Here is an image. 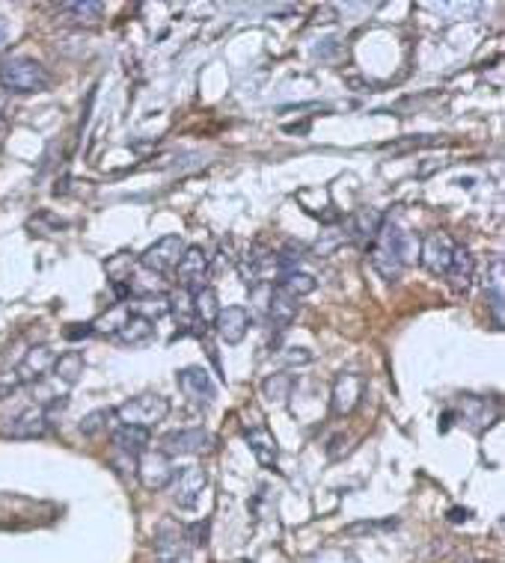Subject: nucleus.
<instances>
[{
  "instance_id": "obj_35",
  "label": "nucleus",
  "mask_w": 505,
  "mask_h": 563,
  "mask_svg": "<svg viewBox=\"0 0 505 563\" xmlns=\"http://www.w3.org/2000/svg\"><path fill=\"white\" fill-rule=\"evenodd\" d=\"M18 386H22V380H18V374H15V371H9L6 377H0V401L13 395Z\"/></svg>"
},
{
  "instance_id": "obj_37",
  "label": "nucleus",
  "mask_w": 505,
  "mask_h": 563,
  "mask_svg": "<svg viewBox=\"0 0 505 563\" xmlns=\"http://www.w3.org/2000/svg\"><path fill=\"white\" fill-rule=\"evenodd\" d=\"M87 335H93V323H75V330H66V338L69 341H78V338H87Z\"/></svg>"
},
{
  "instance_id": "obj_13",
  "label": "nucleus",
  "mask_w": 505,
  "mask_h": 563,
  "mask_svg": "<svg viewBox=\"0 0 505 563\" xmlns=\"http://www.w3.org/2000/svg\"><path fill=\"white\" fill-rule=\"evenodd\" d=\"M48 433V413L42 406H27L4 427L6 439H42Z\"/></svg>"
},
{
  "instance_id": "obj_36",
  "label": "nucleus",
  "mask_w": 505,
  "mask_h": 563,
  "mask_svg": "<svg viewBox=\"0 0 505 563\" xmlns=\"http://www.w3.org/2000/svg\"><path fill=\"white\" fill-rule=\"evenodd\" d=\"M286 359L291 365H307V362H312V353L303 350V347H291V353H286Z\"/></svg>"
},
{
  "instance_id": "obj_17",
  "label": "nucleus",
  "mask_w": 505,
  "mask_h": 563,
  "mask_svg": "<svg viewBox=\"0 0 505 563\" xmlns=\"http://www.w3.org/2000/svg\"><path fill=\"white\" fill-rule=\"evenodd\" d=\"M265 309H268V323L282 332V330H289V326L295 323V317L300 312V300H295V296L286 294L282 288H277V291L271 288Z\"/></svg>"
},
{
  "instance_id": "obj_25",
  "label": "nucleus",
  "mask_w": 505,
  "mask_h": 563,
  "mask_svg": "<svg viewBox=\"0 0 505 563\" xmlns=\"http://www.w3.org/2000/svg\"><path fill=\"white\" fill-rule=\"evenodd\" d=\"M217 312H220L217 291L211 288V285H206V288L194 294V317H197V326H202V332H206L208 326L215 323Z\"/></svg>"
},
{
  "instance_id": "obj_11",
  "label": "nucleus",
  "mask_w": 505,
  "mask_h": 563,
  "mask_svg": "<svg viewBox=\"0 0 505 563\" xmlns=\"http://www.w3.org/2000/svg\"><path fill=\"white\" fill-rule=\"evenodd\" d=\"M215 332L220 335V341L224 344H241L247 338V330H250V312L244 305H226V309H220L217 317H215Z\"/></svg>"
},
{
  "instance_id": "obj_40",
  "label": "nucleus",
  "mask_w": 505,
  "mask_h": 563,
  "mask_svg": "<svg viewBox=\"0 0 505 563\" xmlns=\"http://www.w3.org/2000/svg\"><path fill=\"white\" fill-rule=\"evenodd\" d=\"M0 42H4V22H0Z\"/></svg>"
},
{
  "instance_id": "obj_3",
  "label": "nucleus",
  "mask_w": 505,
  "mask_h": 563,
  "mask_svg": "<svg viewBox=\"0 0 505 563\" xmlns=\"http://www.w3.org/2000/svg\"><path fill=\"white\" fill-rule=\"evenodd\" d=\"M114 415L119 418L123 424H131V427H146L152 430L155 424H161L164 418L170 415V401L164 395H137V397H131V401L125 404H119L114 409Z\"/></svg>"
},
{
  "instance_id": "obj_4",
  "label": "nucleus",
  "mask_w": 505,
  "mask_h": 563,
  "mask_svg": "<svg viewBox=\"0 0 505 563\" xmlns=\"http://www.w3.org/2000/svg\"><path fill=\"white\" fill-rule=\"evenodd\" d=\"M185 250L188 247H185V241H181V234H164V238H158L143 255H140V268L158 276L173 273Z\"/></svg>"
},
{
  "instance_id": "obj_2",
  "label": "nucleus",
  "mask_w": 505,
  "mask_h": 563,
  "mask_svg": "<svg viewBox=\"0 0 505 563\" xmlns=\"http://www.w3.org/2000/svg\"><path fill=\"white\" fill-rule=\"evenodd\" d=\"M50 84L48 68L33 57H13L0 66V86L15 95H30V92H42Z\"/></svg>"
},
{
  "instance_id": "obj_34",
  "label": "nucleus",
  "mask_w": 505,
  "mask_h": 563,
  "mask_svg": "<svg viewBox=\"0 0 505 563\" xmlns=\"http://www.w3.org/2000/svg\"><path fill=\"white\" fill-rule=\"evenodd\" d=\"M348 238H345V232H339V234H333V232H327V241H318L316 243V252L318 255H330L333 250L339 247V243H345Z\"/></svg>"
},
{
  "instance_id": "obj_10",
  "label": "nucleus",
  "mask_w": 505,
  "mask_h": 563,
  "mask_svg": "<svg viewBox=\"0 0 505 563\" xmlns=\"http://www.w3.org/2000/svg\"><path fill=\"white\" fill-rule=\"evenodd\" d=\"M211 436L206 427H185V430H173V433H167L161 439V450H164L167 457H194V454H202V450L208 448Z\"/></svg>"
},
{
  "instance_id": "obj_24",
  "label": "nucleus",
  "mask_w": 505,
  "mask_h": 563,
  "mask_svg": "<svg viewBox=\"0 0 505 563\" xmlns=\"http://www.w3.org/2000/svg\"><path fill=\"white\" fill-rule=\"evenodd\" d=\"M295 386H298L295 374L277 371V374L265 377V383H262V395H265L271 404H286L291 397V392H295Z\"/></svg>"
},
{
  "instance_id": "obj_33",
  "label": "nucleus",
  "mask_w": 505,
  "mask_h": 563,
  "mask_svg": "<svg viewBox=\"0 0 505 563\" xmlns=\"http://www.w3.org/2000/svg\"><path fill=\"white\" fill-rule=\"evenodd\" d=\"M312 563H360L354 555H348V551H339V549H325L318 551L316 558H312Z\"/></svg>"
},
{
  "instance_id": "obj_9",
  "label": "nucleus",
  "mask_w": 505,
  "mask_h": 563,
  "mask_svg": "<svg viewBox=\"0 0 505 563\" xmlns=\"http://www.w3.org/2000/svg\"><path fill=\"white\" fill-rule=\"evenodd\" d=\"M360 401H363V377L354 374V371L339 374L336 380H333V388H330L333 415H339V418L351 415L354 409L360 406Z\"/></svg>"
},
{
  "instance_id": "obj_15",
  "label": "nucleus",
  "mask_w": 505,
  "mask_h": 563,
  "mask_svg": "<svg viewBox=\"0 0 505 563\" xmlns=\"http://www.w3.org/2000/svg\"><path fill=\"white\" fill-rule=\"evenodd\" d=\"M155 555L158 563H190V546L173 525H161L155 534Z\"/></svg>"
},
{
  "instance_id": "obj_18",
  "label": "nucleus",
  "mask_w": 505,
  "mask_h": 563,
  "mask_svg": "<svg viewBox=\"0 0 505 563\" xmlns=\"http://www.w3.org/2000/svg\"><path fill=\"white\" fill-rule=\"evenodd\" d=\"M446 279L449 285L458 294H467L473 279H476V259H473V252L467 247H454V255H452V264L446 270Z\"/></svg>"
},
{
  "instance_id": "obj_30",
  "label": "nucleus",
  "mask_w": 505,
  "mask_h": 563,
  "mask_svg": "<svg viewBox=\"0 0 505 563\" xmlns=\"http://www.w3.org/2000/svg\"><path fill=\"white\" fill-rule=\"evenodd\" d=\"M63 13H72L78 18H87V22H93L101 13H105V4L101 0H84V4H63Z\"/></svg>"
},
{
  "instance_id": "obj_1",
  "label": "nucleus",
  "mask_w": 505,
  "mask_h": 563,
  "mask_svg": "<svg viewBox=\"0 0 505 563\" xmlns=\"http://www.w3.org/2000/svg\"><path fill=\"white\" fill-rule=\"evenodd\" d=\"M417 252H419V241L413 238L410 232L383 222L381 234L372 241L369 261H372V270H375L383 282H399L404 268L417 259Z\"/></svg>"
},
{
  "instance_id": "obj_31",
  "label": "nucleus",
  "mask_w": 505,
  "mask_h": 563,
  "mask_svg": "<svg viewBox=\"0 0 505 563\" xmlns=\"http://www.w3.org/2000/svg\"><path fill=\"white\" fill-rule=\"evenodd\" d=\"M399 519H383V522H354V525L345 528L348 537H357V534H375V531H387V528H396Z\"/></svg>"
},
{
  "instance_id": "obj_29",
  "label": "nucleus",
  "mask_w": 505,
  "mask_h": 563,
  "mask_svg": "<svg viewBox=\"0 0 505 563\" xmlns=\"http://www.w3.org/2000/svg\"><path fill=\"white\" fill-rule=\"evenodd\" d=\"M208 531H211V522L202 519V522H194V525L181 528V537H185V542L190 549H199V546H206L208 542Z\"/></svg>"
},
{
  "instance_id": "obj_38",
  "label": "nucleus",
  "mask_w": 505,
  "mask_h": 563,
  "mask_svg": "<svg viewBox=\"0 0 505 563\" xmlns=\"http://www.w3.org/2000/svg\"><path fill=\"white\" fill-rule=\"evenodd\" d=\"M470 519V510L467 507H452L449 510V522H467Z\"/></svg>"
},
{
  "instance_id": "obj_7",
  "label": "nucleus",
  "mask_w": 505,
  "mask_h": 563,
  "mask_svg": "<svg viewBox=\"0 0 505 563\" xmlns=\"http://www.w3.org/2000/svg\"><path fill=\"white\" fill-rule=\"evenodd\" d=\"M454 243L446 232H428L426 241L419 243V261L431 276H446L452 255H454Z\"/></svg>"
},
{
  "instance_id": "obj_14",
  "label": "nucleus",
  "mask_w": 505,
  "mask_h": 563,
  "mask_svg": "<svg viewBox=\"0 0 505 563\" xmlns=\"http://www.w3.org/2000/svg\"><path fill=\"white\" fill-rule=\"evenodd\" d=\"M54 362H57V353L50 350L48 344L30 347V350L24 353L22 365L15 368V374L22 383H42L45 374H50V368H54Z\"/></svg>"
},
{
  "instance_id": "obj_26",
  "label": "nucleus",
  "mask_w": 505,
  "mask_h": 563,
  "mask_svg": "<svg viewBox=\"0 0 505 563\" xmlns=\"http://www.w3.org/2000/svg\"><path fill=\"white\" fill-rule=\"evenodd\" d=\"M167 305H170V314L176 317V321L185 326V332H190V326H197V317H194V294L188 291H173L167 296Z\"/></svg>"
},
{
  "instance_id": "obj_6",
  "label": "nucleus",
  "mask_w": 505,
  "mask_h": 563,
  "mask_svg": "<svg viewBox=\"0 0 505 563\" xmlns=\"http://www.w3.org/2000/svg\"><path fill=\"white\" fill-rule=\"evenodd\" d=\"M173 457H167L164 450H146V454H140V463H137V477L140 484L152 493H161V489H167L173 484Z\"/></svg>"
},
{
  "instance_id": "obj_39",
  "label": "nucleus",
  "mask_w": 505,
  "mask_h": 563,
  "mask_svg": "<svg viewBox=\"0 0 505 563\" xmlns=\"http://www.w3.org/2000/svg\"><path fill=\"white\" fill-rule=\"evenodd\" d=\"M454 563H479V560H476V558H470V555H464V558L454 560Z\"/></svg>"
},
{
  "instance_id": "obj_8",
  "label": "nucleus",
  "mask_w": 505,
  "mask_h": 563,
  "mask_svg": "<svg viewBox=\"0 0 505 563\" xmlns=\"http://www.w3.org/2000/svg\"><path fill=\"white\" fill-rule=\"evenodd\" d=\"M206 484H208L206 468L185 466V468H176L173 484H170L167 489H173V504L176 507L190 510V507H197V501L202 495V489H206Z\"/></svg>"
},
{
  "instance_id": "obj_12",
  "label": "nucleus",
  "mask_w": 505,
  "mask_h": 563,
  "mask_svg": "<svg viewBox=\"0 0 505 563\" xmlns=\"http://www.w3.org/2000/svg\"><path fill=\"white\" fill-rule=\"evenodd\" d=\"M176 383L179 388L185 392V397H190L194 404H211L217 397V388L215 383H211V377L206 368H199V365H188V368H181V371L176 374Z\"/></svg>"
},
{
  "instance_id": "obj_23",
  "label": "nucleus",
  "mask_w": 505,
  "mask_h": 563,
  "mask_svg": "<svg viewBox=\"0 0 505 563\" xmlns=\"http://www.w3.org/2000/svg\"><path fill=\"white\" fill-rule=\"evenodd\" d=\"M84 368H87L84 353H80V350H66V353L57 356V362H54V368H50V374H54L57 383L75 386L80 380V374H84Z\"/></svg>"
},
{
  "instance_id": "obj_19",
  "label": "nucleus",
  "mask_w": 505,
  "mask_h": 563,
  "mask_svg": "<svg viewBox=\"0 0 505 563\" xmlns=\"http://www.w3.org/2000/svg\"><path fill=\"white\" fill-rule=\"evenodd\" d=\"M152 338H155V321H149V317L134 314V312H131L123 321V326L116 330V341L125 347H143Z\"/></svg>"
},
{
  "instance_id": "obj_16",
  "label": "nucleus",
  "mask_w": 505,
  "mask_h": 563,
  "mask_svg": "<svg viewBox=\"0 0 505 563\" xmlns=\"http://www.w3.org/2000/svg\"><path fill=\"white\" fill-rule=\"evenodd\" d=\"M383 222H387L383 211H378V208H357L351 213V220H348L345 238L357 241V243H372L381 234Z\"/></svg>"
},
{
  "instance_id": "obj_22",
  "label": "nucleus",
  "mask_w": 505,
  "mask_h": 563,
  "mask_svg": "<svg viewBox=\"0 0 505 563\" xmlns=\"http://www.w3.org/2000/svg\"><path fill=\"white\" fill-rule=\"evenodd\" d=\"M493 418H497V406L491 409L488 397H476V395L461 397V422L470 430H484Z\"/></svg>"
},
{
  "instance_id": "obj_27",
  "label": "nucleus",
  "mask_w": 505,
  "mask_h": 563,
  "mask_svg": "<svg viewBox=\"0 0 505 563\" xmlns=\"http://www.w3.org/2000/svg\"><path fill=\"white\" fill-rule=\"evenodd\" d=\"M280 288L291 294L295 300H300V296H307L318 288V279L316 276H309V273H303V270H291L286 276H280Z\"/></svg>"
},
{
  "instance_id": "obj_20",
  "label": "nucleus",
  "mask_w": 505,
  "mask_h": 563,
  "mask_svg": "<svg viewBox=\"0 0 505 563\" xmlns=\"http://www.w3.org/2000/svg\"><path fill=\"white\" fill-rule=\"evenodd\" d=\"M244 436H247V445L252 450V457H256V463L265 466V468H274L277 466V457H280V448H277L274 433H271L268 427H252V430H247Z\"/></svg>"
},
{
  "instance_id": "obj_21",
  "label": "nucleus",
  "mask_w": 505,
  "mask_h": 563,
  "mask_svg": "<svg viewBox=\"0 0 505 563\" xmlns=\"http://www.w3.org/2000/svg\"><path fill=\"white\" fill-rule=\"evenodd\" d=\"M114 445L123 450L125 457H140L146 454L149 445H152V430L146 427H131V424H119L114 430Z\"/></svg>"
},
{
  "instance_id": "obj_5",
  "label": "nucleus",
  "mask_w": 505,
  "mask_h": 563,
  "mask_svg": "<svg viewBox=\"0 0 505 563\" xmlns=\"http://www.w3.org/2000/svg\"><path fill=\"white\" fill-rule=\"evenodd\" d=\"M173 273H176V282H179L181 291H188V294L202 291L208 285V273H211L208 252L202 250V247H188L185 255L179 259Z\"/></svg>"
},
{
  "instance_id": "obj_28",
  "label": "nucleus",
  "mask_w": 505,
  "mask_h": 563,
  "mask_svg": "<svg viewBox=\"0 0 505 563\" xmlns=\"http://www.w3.org/2000/svg\"><path fill=\"white\" fill-rule=\"evenodd\" d=\"M110 418H114V409H93V413H89V415L80 418L78 430H80V433H84V436H98L101 430L107 427Z\"/></svg>"
},
{
  "instance_id": "obj_32",
  "label": "nucleus",
  "mask_w": 505,
  "mask_h": 563,
  "mask_svg": "<svg viewBox=\"0 0 505 563\" xmlns=\"http://www.w3.org/2000/svg\"><path fill=\"white\" fill-rule=\"evenodd\" d=\"M484 300H488V309L493 317V326L502 330L505 323V305H502V291H484Z\"/></svg>"
}]
</instances>
